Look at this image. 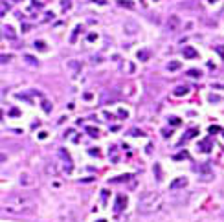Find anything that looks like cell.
<instances>
[{"label":"cell","mask_w":224,"mask_h":222,"mask_svg":"<svg viewBox=\"0 0 224 222\" xmlns=\"http://www.w3.org/2000/svg\"><path fill=\"white\" fill-rule=\"evenodd\" d=\"M162 206H163V197L156 191L143 193L140 197V200H138V209H140V213H145V215L162 209Z\"/></svg>","instance_id":"1"},{"label":"cell","mask_w":224,"mask_h":222,"mask_svg":"<svg viewBox=\"0 0 224 222\" xmlns=\"http://www.w3.org/2000/svg\"><path fill=\"white\" fill-rule=\"evenodd\" d=\"M31 206H33V200L28 195H11L4 204V209L11 211V213H22Z\"/></svg>","instance_id":"2"},{"label":"cell","mask_w":224,"mask_h":222,"mask_svg":"<svg viewBox=\"0 0 224 222\" xmlns=\"http://www.w3.org/2000/svg\"><path fill=\"white\" fill-rule=\"evenodd\" d=\"M165 28H167V31H176V29L180 28V19H178L176 15H171V17L167 19Z\"/></svg>","instance_id":"3"},{"label":"cell","mask_w":224,"mask_h":222,"mask_svg":"<svg viewBox=\"0 0 224 222\" xmlns=\"http://www.w3.org/2000/svg\"><path fill=\"white\" fill-rule=\"evenodd\" d=\"M187 185V178H176V180L171 182V185H169V189L171 191H176V189H182Z\"/></svg>","instance_id":"4"},{"label":"cell","mask_w":224,"mask_h":222,"mask_svg":"<svg viewBox=\"0 0 224 222\" xmlns=\"http://www.w3.org/2000/svg\"><path fill=\"white\" fill-rule=\"evenodd\" d=\"M136 31H138V24H136V22H132V20L125 22V33H129V35H134Z\"/></svg>","instance_id":"5"},{"label":"cell","mask_w":224,"mask_h":222,"mask_svg":"<svg viewBox=\"0 0 224 222\" xmlns=\"http://www.w3.org/2000/svg\"><path fill=\"white\" fill-rule=\"evenodd\" d=\"M46 173L52 174V176H57V174H59V165H57V163H48V165H46Z\"/></svg>","instance_id":"6"},{"label":"cell","mask_w":224,"mask_h":222,"mask_svg":"<svg viewBox=\"0 0 224 222\" xmlns=\"http://www.w3.org/2000/svg\"><path fill=\"white\" fill-rule=\"evenodd\" d=\"M184 57H185V59H195V57H197V52H195L191 46H185V48H184Z\"/></svg>","instance_id":"7"},{"label":"cell","mask_w":224,"mask_h":222,"mask_svg":"<svg viewBox=\"0 0 224 222\" xmlns=\"http://www.w3.org/2000/svg\"><path fill=\"white\" fill-rule=\"evenodd\" d=\"M187 92H189V88H187V86H184V84H180V86H176V88H175V92H173V94H175L176 97H182V96H185Z\"/></svg>","instance_id":"8"},{"label":"cell","mask_w":224,"mask_h":222,"mask_svg":"<svg viewBox=\"0 0 224 222\" xmlns=\"http://www.w3.org/2000/svg\"><path fill=\"white\" fill-rule=\"evenodd\" d=\"M2 29H4V35H6V37L15 39V31H13V28H11V26H4Z\"/></svg>","instance_id":"9"},{"label":"cell","mask_w":224,"mask_h":222,"mask_svg":"<svg viewBox=\"0 0 224 222\" xmlns=\"http://www.w3.org/2000/svg\"><path fill=\"white\" fill-rule=\"evenodd\" d=\"M167 70H169V72L180 70V62H178V61H173V62H169V64H167Z\"/></svg>","instance_id":"10"},{"label":"cell","mask_w":224,"mask_h":222,"mask_svg":"<svg viewBox=\"0 0 224 222\" xmlns=\"http://www.w3.org/2000/svg\"><path fill=\"white\" fill-rule=\"evenodd\" d=\"M123 202H125V197H123V195H120V197H118V198H116V211H121L123 207Z\"/></svg>","instance_id":"11"},{"label":"cell","mask_w":224,"mask_h":222,"mask_svg":"<svg viewBox=\"0 0 224 222\" xmlns=\"http://www.w3.org/2000/svg\"><path fill=\"white\" fill-rule=\"evenodd\" d=\"M59 156H61L62 160H64L66 163H68V165H72V161H70V156L66 154V151H64V149H59Z\"/></svg>","instance_id":"12"},{"label":"cell","mask_w":224,"mask_h":222,"mask_svg":"<svg viewBox=\"0 0 224 222\" xmlns=\"http://www.w3.org/2000/svg\"><path fill=\"white\" fill-rule=\"evenodd\" d=\"M86 132H88L92 138H96V136L99 134V130H98V129H94V127H86Z\"/></svg>","instance_id":"13"},{"label":"cell","mask_w":224,"mask_h":222,"mask_svg":"<svg viewBox=\"0 0 224 222\" xmlns=\"http://www.w3.org/2000/svg\"><path fill=\"white\" fill-rule=\"evenodd\" d=\"M138 59H140V61H147V59H149V52H147V50L140 52V53H138Z\"/></svg>","instance_id":"14"},{"label":"cell","mask_w":224,"mask_h":222,"mask_svg":"<svg viewBox=\"0 0 224 222\" xmlns=\"http://www.w3.org/2000/svg\"><path fill=\"white\" fill-rule=\"evenodd\" d=\"M21 183H22V185H28V183H31L30 176H28V174H22V176H21Z\"/></svg>","instance_id":"15"},{"label":"cell","mask_w":224,"mask_h":222,"mask_svg":"<svg viewBox=\"0 0 224 222\" xmlns=\"http://www.w3.org/2000/svg\"><path fill=\"white\" fill-rule=\"evenodd\" d=\"M187 75H189V77H200L202 74H200L199 70H189V72H187Z\"/></svg>","instance_id":"16"},{"label":"cell","mask_w":224,"mask_h":222,"mask_svg":"<svg viewBox=\"0 0 224 222\" xmlns=\"http://www.w3.org/2000/svg\"><path fill=\"white\" fill-rule=\"evenodd\" d=\"M195 136H197V130L193 129V130H189V132H187V134L184 136V140H189V138H195Z\"/></svg>","instance_id":"17"},{"label":"cell","mask_w":224,"mask_h":222,"mask_svg":"<svg viewBox=\"0 0 224 222\" xmlns=\"http://www.w3.org/2000/svg\"><path fill=\"white\" fill-rule=\"evenodd\" d=\"M120 6H127L129 9H132V7H134V6H132V4H130L129 0H120Z\"/></svg>","instance_id":"18"},{"label":"cell","mask_w":224,"mask_h":222,"mask_svg":"<svg viewBox=\"0 0 224 222\" xmlns=\"http://www.w3.org/2000/svg\"><path fill=\"white\" fill-rule=\"evenodd\" d=\"M35 48H37V50H44L46 46H44V42H42V40H37V42H35Z\"/></svg>","instance_id":"19"},{"label":"cell","mask_w":224,"mask_h":222,"mask_svg":"<svg viewBox=\"0 0 224 222\" xmlns=\"http://www.w3.org/2000/svg\"><path fill=\"white\" fill-rule=\"evenodd\" d=\"M26 61H28V62H30V64H33V66H35V64H37V61L33 59V57H31V55H26Z\"/></svg>","instance_id":"20"},{"label":"cell","mask_w":224,"mask_h":222,"mask_svg":"<svg viewBox=\"0 0 224 222\" xmlns=\"http://www.w3.org/2000/svg\"><path fill=\"white\" fill-rule=\"evenodd\" d=\"M202 151H204V152H208V151H209V141H202Z\"/></svg>","instance_id":"21"},{"label":"cell","mask_w":224,"mask_h":222,"mask_svg":"<svg viewBox=\"0 0 224 222\" xmlns=\"http://www.w3.org/2000/svg\"><path fill=\"white\" fill-rule=\"evenodd\" d=\"M42 108H44V112H50V103H48V101H42Z\"/></svg>","instance_id":"22"},{"label":"cell","mask_w":224,"mask_h":222,"mask_svg":"<svg viewBox=\"0 0 224 222\" xmlns=\"http://www.w3.org/2000/svg\"><path fill=\"white\" fill-rule=\"evenodd\" d=\"M169 123H173V125H180V120H178V118H171Z\"/></svg>","instance_id":"23"},{"label":"cell","mask_w":224,"mask_h":222,"mask_svg":"<svg viewBox=\"0 0 224 222\" xmlns=\"http://www.w3.org/2000/svg\"><path fill=\"white\" fill-rule=\"evenodd\" d=\"M9 61H11V55H9V57H7V55H2V62H9Z\"/></svg>","instance_id":"24"},{"label":"cell","mask_w":224,"mask_h":222,"mask_svg":"<svg viewBox=\"0 0 224 222\" xmlns=\"http://www.w3.org/2000/svg\"><path fill=\"white\" fill-rule=\"evenodd\" d=\"M217 52H219V53L224 57V48H222V46H217Z\"/></svg>","instance_id":"25"},{"label":"cell","mask_w":224,"mask_h":222,"mask_svg":"<svg viewBox=\"0 0 224 222\" xmlns=\"http://www.w3.org/2000/svg\"><path fill=\"white\" fill-rule=\"evenodd\" d=\"M94 2H98V4H105L107 0H94Z\"/></svg>","instance_id":"26"},{"label":"cell","mask_w":224,"mask_h":222,"mask_svg":"<svg viewBox=\"0 0 224 222\" xmlns=\"http://www.w3.org/2000/svg\"><path fill=\"white\" fill-rule=\"evenodd\" d=\"M98 222H107V220H98Z\"/></svg>","instance_id":"27"}]
</instances>
